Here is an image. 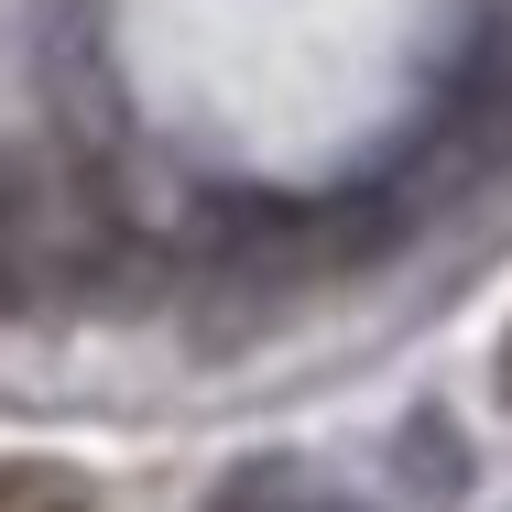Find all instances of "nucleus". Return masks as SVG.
Here are the masks:
<instances>
[{"instance_id":"nucleus-1","label":"nucleus","mask_w":512,"mask_h":512,"mask_svg":"<svg viewBox=\"0 0 512 512\" xmlns=\"http://www.w3.org/2000/svg\"><path fill=\"white\" fill-rule=\"evenodd\" d=\"M131 218L99 186V164L77 153H0V316L66 306V295H109L131 273Z\"/></svg>"},{"instance_id":"nucleus-4","label":"nucleus","mask_w":512,"mask_h":512,"mask_svg":"<svg viewBox=\"0 0 512 512\" xmlns=\"http://www.w3.org/2000/svg\"><path fill=\"white\" fill-rule=\"evenodd\" d=\"M207 512H316V502H306V480H295L284 458H262V469H240V480H218Z\"/></svg>"},{"instance_id":"nucleus-2","label":"nucleus","mask_w":512,"mask_h":512,"mask_svg":"<svg viewBox=\"0 0 512 512\" xmlns=\"http://www.w3.org/2000/svg\"><path fill=\"white\" fill-rule=\"evenodd\" d=\"M425 164H436V186L512 175V22H491V33L458 55L447 99H436V120H425Z\"/></svg>"},{"instance_id":"nucleus-5","label":"nucleus","mask_w":512,"mask_h":512,"mask_svg":"<svg viewBox=\"0 0 512 512\" xmlns=\"http://www.w3.org/2000/svg\"><path fill=\"white\" fill-rule=\"evenodd\" d=\"M502 404H512V338H502Z\"/></svg>"},{"instance_id":"nucleus-3","label":"nucleus","mask_w":512,"mask_h":512,"mask_svg":"<svg viewBox=\"0 0 512 512\" xmlns=\"http://www.w3.org/2000/svg\"><path fill=\"white\" fill-rule=\"evenodd\" d=\"M0 512H99V502H88V480L55 469V458H0Z\"/></svg>"}]
</instances>
